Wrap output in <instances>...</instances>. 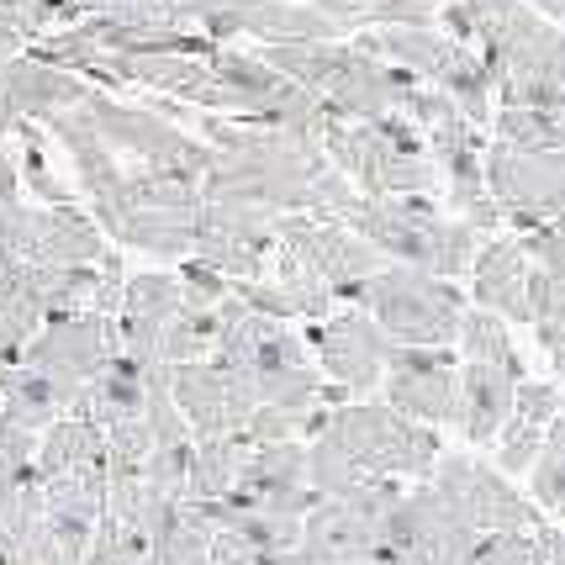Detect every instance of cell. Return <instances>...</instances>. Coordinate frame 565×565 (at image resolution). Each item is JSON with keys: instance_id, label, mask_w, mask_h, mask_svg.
<instances>
[{"instance_id": "cell-11", "label": "cell", "mask_w": 565, "mask_h": 565, "mask_svg": "<svg viewBox=\"0 0 565 565\" xmlns=\"http://www.w3.org/2000/svg\"><path fill=\"white\" fill-rule=\"evenodd\" d=\"M523 6H534V11H550V17H561V22H565V0H523Z\"/></svg>"}, {"instance_id": "cell-8", "label": "cell", "mask_w": 565, "mask_h": 565, "mask_svg": "<svg viewBox=\"0 0 565 565\" xmlns=\"http://www.w3.org/2000/svg\"><path fill=\"white\" fill-rule=\"evenodd\" d=\"M544 455V428H534V423H508L502 428V449H497V470L502 476H523V470H534Z\"/></svg>"}, {"instance_id": "cell-7", "label": "cell", "mask_w": 565, "mask_h": 565, "mask_svg": "<svg viewBox=\"0 0 565 565\" xmlns=\"http://www.w3.org/2000/svg\"><path fill=\"white\" fill-rule=\"evenodd\" d=\"M460 349H466L470 365H502L518 386L529 381V375H523V360H518V349H513V339H508V328H502L497 312H481V307L466 312V322H460Z\"/></svg>"}, {"instance_id": "cell-10", "label": "cell", "mask_w": 565, "mask_h": 565, "mask_svg": "<svg viewBox=\"0 0 565 565\" xmlns=\"http://www.w3.org/2000/svg\"><path fill=\"white\" fill-rule=\"evenodd\" d=\"M544 565H565V529H544Z\"/></svg>"}, {"instance_id": "cell-3", "label": "cell", "mask_w": 565, "mask_h": 565, "mask_svg": "<svg viewBox=\"0 0 565 565\" xmlns=\"http://www.w3.org/2000/svg\"><path fill=\"white\" fill-rule=\"evenodd\" d=\"M307 344L322 354V375L354 396L370 392V386L381 381L386 354L396 349L370 312H333L328 322H312V328H307Z\"/></svg>"}, {"instance_id": "cell-2", "label": "cell", "mask_w": 565, "mask_h": 565, "mask_svg": "<svg viewBox=\"0 0 565 565\" xmlns=\"http://www.w3.org/2000/svg\"><path fill=\"white\" fill-rule=\"evenodd\" d=\"M322 439L339 444L365 476H434V466L444 460L439 434L428 423H413V418H402V413H392L386 402L333 407Z\"/></svg>"}, {"instance_id": "cell-6", "label": "cell", "mask_w": 565, "mask_h": 565, "mask_svg": "<svg viewBox=\"0 0 565 565\" xmlns=\"http://www.w3.org/2000/svg\"><path fill=\"white\" fill-rule=\"evenodd\" d=\"M117 238L132 248H148V254H164V259L196 254V217H174V212H148V206H138V212H127V222L117 227Z\"/></svg>"}, {"instance_id": "cell-9", "label": "cell", "mask_w": 565, "mask_h": 565, "mask_svg": "<svg viewBox=\"0 0 565 565\" xmlns=\"http://www.w3.org/2000/svg\"><path fill=\"white\" fill-rule=\"evenodd\" d=\"M565 413V392L550 386V381H523L513 402V418L518 423H534V428H550V423Z\"/></svg>"}, {"instance_id": "cell-1", "label": "cell", "mask_w": 565, "mask_h": 565, "mask_svg": "<svg viewBox=\"0 0 565 565\" xmlns=\"http://www.w3.org/2000/svg\"><path fill=\"white\" fill-rule=\"evenodd\" d=\"M365 312L381 322V333L392 344L407 349H449L460 344V322H466V296L439 275L386 265L381 275L365 280Z\"/></svg>"}, {"instance_id": "cell-4", "label": "cell", "mask_w": 565, "mask_h": 565, "mask_svg": "<svg viewBox=\"0 0 565 565\" xmlns=\"http://www.w3.org/2000/svg\"><path fill=\"white\" fill-rule=\"evenodd\" d=\"M518 381L502 365H460V428L470 444L502 439V428L513 423Z\"/></svg>"}, {"instance_id": "cell-5", "label": "cell", "mask_w": 565, "mask_h": 565, "mask_svg": "<svg viewBox=\"0 0 565 565\" xmlns=\"http://www.w3.org/2000/svg\"><path fill=\"white\" fill-rule=\"evenodd\" d=\"M301 555L322 565H365L375 555V529L349 502H318L301 518Z\"/></svg>"}]
</instances>
